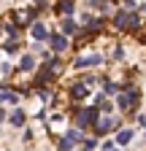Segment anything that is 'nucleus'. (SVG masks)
I'll return each instance as SVG.
<instances>
[{
    "label": "nucleus",
    "mask_w": 146,
    "mask_h": 151,
    "mask_svg": "<svg viewBox=\"0 0 146 151\" xmlns=\"http://www.w3.org/2000/svg\"><path fill=\"white\" fill-rule=\"evenodd\" d=\"M138 24H141L138 16L130 14V11H119V14L114 16V27H116V30H135Z\"/></svg>",
    "instance_id": "obj_1"
},
{
    "label": "nucleus",
    "mask_w": 146,
    "mask_h": 151,
    "mask_svg": "<svg viewBox=\"0 0 146 151\" xmlns=\"http://www.w3.org/2000/svg\"><path fill=\"white\" fill-rule=\"evenodd\" d=\"M116 103H119V108H122V111H130V108L138 103V89H127V92H122Z\"/></svg>",
    "instance_id": "obj_2"
},
{
    "label": "nucleus",
    "mask_w": 146,
    "mask_h": 151,
    "mask_svg": "<svg viewBox=\"0 0 146 151\" xmlns=\"http://www.w3.org/2000/svg\"><path fill=\"white\" fill-rule=\"evenodd\" d=\"M92 124H98V111H95V108L79 111V127L84 129V127H92Z\"/></svg>",
    "instance_id": "obj_3"
},
{
    "label": "nucleus",
    "mask_w": 146,
    "mask_h": 151,
    "mask_svg": "<svg viewBox=\"0 0 146 151\" xmlns=\"http://www.w3.org/2000/svg\"><path fill=\"white\" fill-rule=\"evenodd\" d=\"M79 140H81V132L70 129V132H68L65 138H60V140H57V146H60V148H73V146H76Z\"/></svg>",
    "instance_id": "obj_4"
},
{
    "label": "nucleus",
    "mask_w": 146,
    "mask_h": 151,
    "mask_svg": "<svg viewBox=\"0 0 146 151\" xmlns=\"http://www.w3.org/2000/svg\"><path fill=\"white\" fill-rule=\"evenodd\" d=\"M103 57L100 54H89V57H81V60H76V68H92V65H100Z\"/></svg>",
    "instance_id": "obj_5"
},
{
    "label": "nucleus",
    "mask_w": 146,
    "mask_h": 151,
    "mask_svg": "<svg viewBox=\"0 0 146 151\" xmlns=\"http://www.w3.org/2000/svg\"><path fill=\"white\" fill-rule=\"evenodd\" d=\"M116 127V119H111V116H108V119H103V122H98L95 124V129H98V135H106V132L108 129H114Z\"/></svg>",
    "instance_id": "obj_6"
},
{
    "label": "nucleus",
    "mask_w": 146,
    "mask_h": 151,
    "mask_svg": "<svg viewBox=\"0 0 146 151\" xmlns=\"http://www.w3.org/2000/svg\"><path fill=\"white\" fill-rule=\"evenodd\" d=\"M51 49L54 51H65L68 49V38L65 35H51Z\"/></svg>",
    "instance_id": "obj_7"
},
{
    "label": "nucleus",
    "mask_w": 146,
    "mask_h": 151,
    "mask_svg": "<svg viewBox=\"0 0 146 151\" xmlns=\"http://www.w3.org/2000/svg\"><path fill=\"white\" fill-rule=\"evenodd\" d=\"M70 94H73L76 100H84L87 94H89V92H87V81H84V84H73V86H70Z\"/></svg>",
    "instance_id": "obj_8"
},
{
    "label": "nucleus",
    "mask_w": 146,
    "mask_h": 151,
    "mask_svg": "<svg viewBox=\"0 0 146 151\" xmlns=\"http://www.w3.org/2000/svg\"><path fill=\"white\" fill-rule=\"evenodd\" d=\"M46 38H49V32H46L43 24H35L33 27V41H46Z\"/></svg>",
    "instance_id": "obj_9"
},
{
    "label": "nucleus",
    "mask_w": 146,
    "mask_h": 151,
    "mask_svg": "<svg viewBox=\"0 0 146 151\" xmlns=\"http://www.w3.org/2000/svg\"><path fill=\"white\" fill-rule=\"evenodd\" d=\"M133 140V129H122V132H116V143L119 146H127Z\"/></svg>",
    "instance_id": "obj_10"
},
{
    "label": "nucleus",
    "mask_w": 146,
    "mask_h": 151,
    "mask_svg": "<svg viewBox=\"0 0 146 151\" xmlns=\"http://www.w3.org/2000/svg\"><path fill=\"white\" fill-rule=\"evenodd\" d=\"M57 6H60V8H57L60 14H65V16H70V14H73V0H60Z\"/></svg>",
    "instance_id": "obj_11"
},
{
    "label": "nucleus",
    "mask_w": 146,
    "mask_h": 151,
    "mask_svg": "<svg viewBox=\"0 0 146 151\" xmlns=\"http://www.w3.org/2000/svg\"><path fill=\"white\" fill-rule=\"evenodd\" d=\"M11 124H14V127H22V124H25V111L16 108V111L11 113Z\"/></svg>",
    "instance_id": "obj_12"
},
{
    "label": "nucleus",
    "mask_w": 146,
    "mask_h": 151,
    "mask_svg": "<svg viewBox=\"0 0 146 151\" xmlns=\"http://www.w3.org/2000/svg\"><path fill=\"white\" fill-rule=\"evenodd\" d=\"M76 30H79V27H76V24H73V22H70V19H65V22H62V32H65V35H73V32H76Z\"/></svg>",
    "instance_id": "obj_13"
},
{
    "label": "nucleus",
    "mask_w": 146,
    "mask_h": 151,
    "mask_svg": "<svg viewBox=\"0 0 146 151\" xmlns=\"http://www.w3.org/2000/svg\"><path fill=\"white\" fill-rule=\"evenodd\" d=\"M33 65H35L33 57H22V70H33Z\"/></svg>",
    "instance_id": "obj_14"
},
{
    "label": "nucleus",
    "mask_w": 146,
    "mask_h": 151,
    "mask_svg": "<svg viewBox=\"0 0 146 151\" xmlns=\"http://www.w3.org/2000/svg\"><path fill=\"white\" fill-rule=\"evenodd\" d=\"M3 49H6L8 54H14V51H19V46H16V41H8V43H6Z\"/></svg>",
    "instance_id": "obj_15"
},
{
    "label": "nucleus",
    "mask_w": 146,
    "mask_h": 151,
    "mask_svg": "<svg viewBox=\"0 0 146 151\" xmlns=\"http://www.w3.org/2000/svg\"><path fill=\"white\" fill-rule=\"evenodd\" d=\"M6 32L16 38V35H19V27H16V24H6Z\"/></svg>",
    "instance_id": "obj_16"
},
{
    "label": "nucleus",
    "mask_w": 146,
    "mask_h": 151,
    "mask_svg": "<svg viewBox=\"0 0 146 151\" xmlns=\"http://www.w3.org/2000/svg\"><path fill=\"white\" fill-rule=\"evenodd\" d=\"M116 92H119L116 84H106V94H116Z\"/></svg>",
    "instance_id": "obj_17"
},
{
    "label": "nucleus",
    "mask_w": 146,
    "mask_h": 151,
    "mask_svg": "<svg viewBox=\"0 0 146 151\" xmlns=\"http://www.w3.org/2000/svg\"><path fill=\"white\" fill-rule=\"evenodd\" d=\"M138 122H141V127H143V129H146V119H143V116H141V119H138Z\"/></svg>",
    "instance_id": "obj_18"
},
{
    "label": "nucleus",
    "mask_w": 146,
    "mask_h": 151,
    "mask_svg": "<svg viewBox=\"0 0 146 151\" xmlns=\"http://www.w3.org/2000/svg\"><path fill=\"white\" fill-rule=\"evenodd\" d=\"M0 122H3V113H0Z\"/></svg>",
    "instance_id": "obj_19"
}]
</instances>
